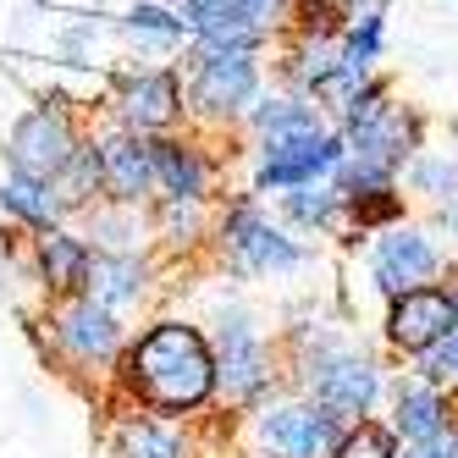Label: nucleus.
<instances>
[{
	"label": "nucleus",
	"instance_id": "5",
	"mask_svg": "<svg viewBox=\"0 0 458 458\" xmlns=\"http://www.w3.org/2000/svg\"><path fill=\"white\" fill-rule=\"evenodd\" d=\"M226 249H233V259H238V271H249V276H266V271H287V266H299V243L293 238H282L276 226L259 216V210H233L226 216Z\"/></svg>",
	"mask_w": 458,
	"mask_h": 458
},
{
	"label": "nucleus",
	"instance_id": "14",
	"mask_svg": "<svg viewBox=\"0 0 458 458\" xmlns=\"http://www.w3.org/2000/svg\"><path fill=\"white\" fill-rule=\"evenodd\" d=\"M100 166H106V182L116 188V199H127V205H133L139 193L155 182V166H149V144H139V139H116V144H106Z\"/></svg>",
	"mask_w": 458,
	"mask_h": 458
},
{
	"label": "nucleus",
	"instance_id": "23",
	"mask_svg": "<svg viewBox=\"0 0 458 458\" xmlns=\"http://www.w3.org/2000/svg\"><path fill=\"white\" fill-rule=\"evenodd\" d=\"M337 458H392V437L381 425H359L353 437L337 442Z\"/></svg>",
	"mask_w": 458,
	"mask_h": 458
},
{
	"label": "nucleus",
	"instance_id": "26",
	"mask_svg": "<svg viewBox=\"0 0 458 458\" xmlns=\"http://www.w3.org/2000/svg\"><path fill=\"white\" fill-rule=\"evenodd\" d=\"M409 458H458V442L453 437H425V442H414Z\"/></svg>",
	"mask_w": 458,
	"mask_h": 458
},
{
	"label": "nucleus",
	"instance_id": "15",
	"mask_svg": "<svg viewBox=\"0 0 458 458\" xmlns=\"http://www.w3.org/2000/svg\"><path fill=\"white\" fill-rule=\"evenodd\" d=\"M149 166L172 188V199H199L205 193V160L182 144H149Z\"/></svg>",
	"mask_w": 458,
	"mask_h": 458
},
{
	"label": "nucleus",
	"instance_id": "11",
	"mask_svg": "<svg viewBox=\"0 0 458 458\" xmlns=\"http://www.w3.org/2000/svg\"><path fill=\"white\" fill-rule=\"evenodd\" d=\"M116 320H111V310L106 304H94V299H83V304H72L67 315H61V343H67L78 359H106L111 348H116Z\"/></svg>",
	"mask_w": 458,
	"mask_h": 458
},
{
	"label": "nucleus",
	"instance_id": "21",
	"mask_svg": "<svg viewBox=\"0 0 458 458\" xmlns=\"http://www.w3.org/2000/svg\"><path fill=\"white\" fill-rule=\"evenodd\" d=\"M55 177H61V188H67V193H61V205H78L83 193H94V182L106 177V166H100V155H94V149H72V160Z\"/></svg>",
	"mask_w": 458,
	"mask_h": 458
},
{
	"label": "nucleus",
	"instance_id": "22",
	"mask_svg": "<svg viewBox=\"0 0 458 458\" xmlns=\"http://www.w3.org/2000/svg\"><path fill=\"white\" fill-rule=\"evenodd\" d=\"M414 188L420 193H453L458 188V160L453 155H425V160H414Z\"/></svg>",
	"mask_w": 458,
	"mask_h": 458
},
{
	"label": "nucleus",
	"instance_id": "1",
	"mask_svg": "<svg viewBox=\"0 0 458 458\" xmlns=\"http://www.w3.org/2000/svg\"><path fill=\"white\" fill-rule=\"evenodd\" d=\"M133 386L160 409H193L216 386V359L193 326H155L133 348Z\"/></svg>",
	"mask_w": 458,
	"mask_h": 458
},
{
	"label": "nucleus",
	"instance_id": "7",
	"mask_svg": "<svg viewBox=\"0 0 458 458\" xmlns=\"http://www.w3.org/2000/svg\"><path fill=\"white\" fill-rule=\"evenodd\" d=\"M343 144L337 139H304V144H266V166H259V188H304L326 172H337Z\"/></svg>",
	"mask_w": 458,
	"mask_h": 458
},
{
	"label": "nucleus",
	"instance_id": "2",
	"mask_svg": "<svg viewBox=\"0 0 458 458\" xmlns=\"http://www.w3.org/2000/svg\"><path fill=\"white\" fill-rule=\"evenodd\" d=\"M447 332H458V304L442 287H409V293H398V304L386 315V337L409 353L437 348Z\"/></svg>",
	"mask_w": 458,
	"mask_h": 458
},
{
	"label": "nucleus",
	"instance_id": "8",
	"mask_svg": "<svg viewBox=\"0 0 458 458\" xmlns=\"http://www.w3.org/2000/svg\"><path fill=\"white\" fill-rule=\"evenodd\" d=\"M254 100V61L249 50H210L193 78V106L205 111H238Z\"/></svg>",
	"mask_w": 458,
	"mask_h": 458
},
{
	"label": "nucleus",
	"instance_id": "13",
	"mask_svg": "<svg viewBox=\"0 0 458 458\" xmlns=\"http://www.w3.org/2000/svg\"><path fill=\"white\" fill-rule=\"evenodd\" d=\"M89 299L94 304H127V299H139V287H144V266L139 259H127V254H100V259H89Z\"/></svg>",
	"mask_w": 458,
	"mask_h": 458
},
{
	"label": "nucleus",
	"instance_id": "3",
	"mask_svg": "<svg viewBox=\"0 0 458 458\" xmlns=\"http://www.w3.org/2000/svg\"><path fill=\"white\" fill-rule=\"evenodd\" d=\"M259 453L266 458H332L337 414L326 409H271L259 420Z\"/></svg>",
	"mask_w": 458,
	"mask_h": 458
},
{
	"label": "nucleus",
	"instance_id": "10",
	"mask_svg": "<svg viewBox=\"0 0 458 458\" xmlns=\"http://www.w3.org/2000/svg\"><path fill=\"white\" fill-rule=\"evenodd\" d=\"M431 271H437V249L420 233H392L376 243V282L386 293H409L420 282H431Z\"/></svg>",
	"mask_w": 458,
	"mask_h": 458
},
{
	"label": "nucleus",
	"instance_id": "19",
	"mask_svg": "<svg viewBox=\"0 0 458 458\" xmlns=\"http://www.w3.org/2000/svg\"><path fill=\"white\" fill-rule=\"evenodd\" d=\"M116 453H122V458H182L177 437L160 431V425H122Z\"/></svg>",
	"mask_w": 458,
	"mask_h": 458
},
{
	"label": "nucleus",
	"instance_id": "6",
	"mask_svg": "<svg viewBox=\"0 0 458 458\" xmlns=\"http://www.w3.org/2000/svg\"><path fill=\"white\" fill-rule=\"evenodd\" d=\"M376 392H381V376H376L370 359L337 353V359H326L315 370V403L326 414H365L376 403Z\"/></svg>",
	"mask_w": 458,
	"mask_h": 458
},
{
	"label": "nucleus",
	"instance_id": "20",
	"mask_svg": "<svg viewBox=\"0 0 458 458\" xmlns=\"http://www.w3.org/2000/svg\"><path fill=\"white\" fill-rule=\"evenodd\" d=\"M127 34L149 39V45H177L188 34V22L172 17V12H160V6H133V12H127Z\"/></svg>",
	"mask_w": 458,
	"mask_h": 458
},
{
	"label": "nucleus",
	"instance_id": "9",
	"mask_svg": "<svg viewBox=\"0 0 458 458\" xmlns=\"http://www.w3.org/2000/svg\"><path fill=\"white\" fill-rule=\"evenodd\" d=\"M216 376L226 381L233 398H254V392L266 386V348L254 343V332H249L243 315L221 320V370Z\"/></svg>",
	"mask_w": 458,
	"mask_h": 458
},
{
	"label": "nucleus",
	"instance_id": "25",
	"mask_svg": "<svg viewBox=\"0 0 458 458\" xmlns=\"http://www.w3.org/2000/svg\"><path fill=\"white\" fill-rule=\"evenodd\" d=\"M425 376H437V381H458V332H447L437 348H425Z\"/></svg>",
	"mask_w": 458,
	"mask_h": 458
},
{
	"label": "nucleus",
	"instance_id": "18",
	"mask_svg": "<svg viewBox=\"0 0 458 458\" xmlns=\"http://www.w3.org/2000/svg\"><path fill=\"white\" fill-rule=\"evenodd\" d=\"M39 259H45V282L50 287H83V276H89V249L78 238H67V233H50Z\"/></svg>",
	"mask_w": 458,
	"mask_h": 458
},
{
	"label": "nucleus",
	"instance_id": "17",
	"mask_svg": "<svg viewBox=\"0 0 458 458\" xmlns=\"http://www.w3.org/2000/svg\"><path fill=\"white\" fill-rule=\"evenodd\" d=\"M0 205H6L12 216H22V221H34V226H50L55 221V199H50V188L39 182V177H28V172H0Z\"/></svg>",
	"mask_w": 458,
	"mask_h": 458
},
{
	"label": "nucleus",
	"instance_id": "27",
	"mask_svg": "<svg viewBox=\"0 0 458 458\" xmlns=\"http://www.w3.org/2000/svg\"><path fill=\"white\" fill-rule=\"evenodd\" d=\"M442 221H447V226H453V233H458V188L447 193V205H442Z\"/></svg>",
	"mask_w": 458,
	"mask_h": 458
},
{
	"label": "nucleus",
	"instance_id": "24",
	"mask_svg": "<svg viewBox=\"0 0 458 458\" xmlns=\"http://www.w3.org/2000/svg\"><path fill=\"white\" fill-rule=\"evenodd\" d=\"M287 210L299 216L304 226H326V221H332V210H337V193H332V188H315V193H293V199H287Z\"/></svg>",
	"mask_w": 458,
	"mask_h": 458
},
{
	"label": "nucleus",
	"instance_id": "16",
	"mask_svg": "<svg viewBox=\"0 0 458 458\" xmlns=\"http://www.w3.org/2000/svg\"><path fill=\"white\" fill-rule=\"evenodd\" d=\"M442 398H437V386L431 381H409L398 386V431L409 442H425V437H442Z\"/></svg>",
	"mask_w": 458,
	"mask_h": 458
},
{
	"label": "nucleus",
	"instance_id": "28",
	"mask_svg": "<svg viewBox=\"0 0 458 458\" xmlns=\"http://www.w3.org/2000/svg\"><path fill=\"white\" fill-rule=\"evenodd\" d=\"M315 6H320V12H353L359 0H315Z\"/></svg>",
	"mask_w": 458,
	"mask_h": 458
},
{
	"label": "nucleus",
	"instance_id": "4",
	"mask_svg": "<svg viewBox=\"0 0 458 458\" xmlns=\"http://www.w3.org/2000/svg\"><path fill=\"white\" fill-rule=\"evenodd\" d=\"M72 149H78V144H72L67 116L50 111V106H39V111H28V116L17 122V133H12V166L28 172V177H39V182H50V177L72 160Z\"/></svg>",
	"mask_w": 458,
	"mask_h": 458
},
{
	"label": "nucleus",
	"instance_id": "12",
	"mask_svg": "<svg viewBox=\"0 0 458 458\" xmlns=\"http://www.w3.org/2000/svg\"><path fill=\"white\" fill-rule=\"evenodd\" d=\"M182 106V94H177V78L172 72H144L133 89H127V127H166Z\"/></svg>",
	"mask_w": 458,
	"mask_h": 458
}]
</instances>
